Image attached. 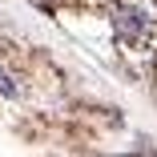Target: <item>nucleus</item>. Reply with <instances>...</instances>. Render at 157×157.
<instances>
[{
	"mask_svg": "<svg viewBox=\"0 0 157 157\" xmlns=\"http://www.w3.org/2000/svg\"><path fill=\"white\" fill-rule=\"evenodd\" d=\"M145 33H149V20H145L141 12H133V8L117 12V36H121V40H129V44H133V40H141Z\"/></svg>",
	"mask_w": 157,
	"mask_h": 157,
	"instance_id": "nucleus-1",
	"label": "nucleus"
}]
</instances>
